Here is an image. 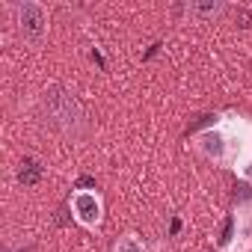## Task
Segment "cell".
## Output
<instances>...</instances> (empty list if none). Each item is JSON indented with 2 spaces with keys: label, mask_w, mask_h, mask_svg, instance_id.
Wrapping results in <instances>:
<instances>
[{
  "label": "cell",
  "mask_w": 252,
  "mask_h": 252,
  "mask_svg": "<svg viewBox=\"0 0 252 252\" xmlns=\"http://www.w3.org/2000/svg\"><path fill=\"white\" fill-rule=\"evenodd\" d=\"M113 252H149V249H146V243L137 234H125V237H119V243L113 246Z\"/></svg>",
  "instance_id": "obj_7"
},
{
  "label": "cell",
  "mask_w": 252,
  "mask_h": 252,
  "mask_svg": "<svg viewBox=\"0 0 252 252\" xmlns=\"http://www.w3.org/2000/svg\"><path fill=\"white\" fill-rule=\"evenodd\" d=\"M39 116H42V122L48 125V128H54L57 134L71 137V140L83 137L86 128H89L83 104L65 86H57V83L42 89V95H39Z\"/></svg>",
  "instance_id": "obj_1"
},
{
  "label": "cell",
  "mask_w": 252,
  "mask_h": 252,
  "mask_svg": "<svg viewBox=\"0 0 252 252\" xmlns=\"http://www.w3.org/2000/svg\"><path fill=\"white\" fill-rule=\"evenodd\" d=\"M21 252H24V249H21ZM27 252H30V249H27Z\"/></svg>",
  "instance_id": "obj_9"
},
{
  "label": "cell",
  "mask_w": 252,
  "mask_h": 252,
  "mask_svg": "<svg viewBox=\"0 0 252 252\" xmlns=\"http://www.w3.org/2000/svg\"><path fill=\"white\" fill-rule=\"evenodd\" d=\"M231 237H234V214L225 220V225H222V237H220V246H228L231 243Z\"/></svg>",
  "instance_id": "obj_8"
},
{
  "label": "cell",
  "mask_w": 252,
  "mask_h": 252,
  "mask_svg": "<svg viewBox=\"0 0 252 252\" xmlns=\"http://www.w3.org/2000/svg\"><path fill=\"white\" fill-rule=\"evenodd\" d=\"M187 12H190L193 18L208 21V18L222 15V12H225V6H222V3H217V0H208V3H190V6H187Z\"/></svg>",
  "instance_id": "obj_6"
},
{
  "label": "cell",
  "mask_w": 252,
  "mask_h": 252,
  "mask_svg": "<svg viewBox=\"0 0 252 252\" xmlns=\"http://www.w3.org/2000/svg\"><path fill=\"white\" fill-rule=\"evenodd\" d=\"M12 12H15V30H18V36L27 45L39 48L45 42V36H48V9L42 3H36V0H21V3L12 6Z\"/></svg>",
  "instance_id": "obj_2"
},
{
  "label": "cell",
  "mask_w": 252,
  "mask_h": 252,
  "mask_svg": "<svg viewBox=\"0 0 252 252\" xmlns=\"http://www.w3.org/2000/svg\"><path fill=\"white\" fill-rule=\"evenodd\" d=\"M228 146H231V143H228V137H225L222 128H211V131H202V134L196 137V149H199L205 158L217 160V163H225Z\"/></svg>",
  "instance_id": "obj_4"
},
{
  "label": "cell",
  "mask_w": 252,
  "mask_h": 252,
  "mask_svg": "<svg viewBox=\"0 0 252 252\" xmlns=\"http://www.w3.org/2000/svg\"><path fill=\"white\" fill-rule=\"evenodd\" d=\"M42 175H45V166H42L39 160H33V158H24V160H21L18 181H21L24 187H36V184L42 181Z\"/></svg>",
  "instance_id": "obj_5"
},
{
  "label": "cell",
  "mask_w": 252,
  "mask_h": 252,
  "mask_svg": "<svg viewBox=\"0 0 252 252\" xmlns=\"http://www.w3.org/2000/svg\"><path fill=\"white\" fill-rule=\"evenodd\" d=\"M71 214L74 220L83 225V228H98L101 225V217H104V202L98 196V190H74L71 199Z\"/></svg>",
  "instance_id": "obj_3"
}]
</instances>
